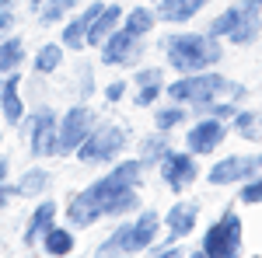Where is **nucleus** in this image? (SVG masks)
<instances>
[{
	"label": "nucleus",
	"instance_id": "obj_36",
	"mask_svg": "<svg viewBox=\"0 0 262 258\" xmlns=\"http://www.w3.org/2000/svg\"><path fill=\"white\" fill-rule=\"evenodd\" d=\"M238 202L242 206H262V171L255 178H248L238 185Z\"/></svg>",
	"mask_w": 262,
	"mask_h": 258
},
{
	"label": "nucleus",
	"instance_id": "obj_45",
	"mask_svg": "<svg viewBox=\"0 0 262 258\" xmlns=\"http://www.w3.org/2000/svg\"><path fill=\"white\" fill-rule=\"evenodd\" d=\"M147 4H161V0H147Z\"/></svg>",
	"mask_w": 262,
	"mask_h": 258
},
{
	"label": "nucleus",
	"instance_id": "obj_40",
	"mask_svg": "<svg viewBox=\"0 0 262 258\" xmlns=\"http://www.w3.org/2000/svg\"><path fill=\"white\" fill-rule=\"evenodd\" d=\"M11 199H18V196H14V181L7 178L4 185H0V209H7V206H11Z\"/></svg>",
	"mask_w": 262,
	"mask_h": 258
},
{
	"label": "nucleus",
	"instance_id": "obj_14",
	"mask_svg": "<svg viewBox=\"0 0 262 258\" xmlns=\"http://www.w3.org/2000/svg\"><path fill=\"white\" fill-rule=\"evenodd\" d=\"M60 202L56 199H49V196H42V199H35V206H32V213H28V220H25V227H21V244L28 248V251H35L39 248V241H42V234L60 220Z\"/></svg>",
	"mask_w": 262,
	"mask_h": 258
},
{
	"label": "nucleus",
	"instance_id": "obj_2",
	"mask_svg": "<svg viewBox=\"0 0 262 258\" xmlns=\"http://www.w3.org/2000/svg\"><path fill=\"white\" fill-rule=\"evenodd\" d=\"M164 98L189 105V108L200 105V101H217V98H231L242 105L248 98V84L227 77L213 66V70H200V74H175L164 84Z\"/></svg>",
	"mask_w": 262,
	"mask_h": 258
},
{
	"label": "nucleus",
	"instance_id": "obj_5",
	"mask_svg": "<svg viewBox=\"0 0 262 258\" xmlns=\"http://www.w3.org/2000/svg\"><path fill=\"white\" fill-rule=\"evenodd\" d=\"M84 192L95 199V206L101 209V220H126L133 217L143 206V189H133V185H122L119 178H112L108 171L101 178L88 181Z\"/></svg>",
	"mask_w": 262,
	"mask_h": 258
},
{
	"label": "nucleus",
	"instance_id": "obj_1",
	"mask_svg": "<svg viewBox=\"0 0 262 258\" xmlns=\"http://www.w3.org/2000/svg\"><path fill=\"white\" fill-rule=\"evenodd\" d=\"M171 74H200L224 63V39H213L203 28H171L154 42Z\"/></svg>",
	"mask_w": 262,
	"mask_h": 258
},
{
	"label": "nucleus",
	"instance_id": "obj_30",
	"mask_svg": "<svg viewBox=\"0 0 262 258\" xmlns=\"http://www.w3.org/2000/svg\"><path fill=\"white\" fill-rule=\"evenodd\" d=\"M231 126V133L245 143H262V126H259V108H242L238 105V112H234V119L227 122Z\"/></svg>",
	"mask_w": 262,
	"mask_h": 258
},
{
	"label": "nucleus",
	"instance_id": "obj_13",
	"mask_svg": "<svg viewBox=\"0 0 262 258\" xmlns=\"http://www.w3.org/2000/svg\"><path fill=\"white\" fill-rule=\"evenodd\" d=\"M101 7H105V0H84L81 7L60 25V42L67 45V53H84L88 49V28L101 14Z\"/></svg>",
	"mask_w": 262,
	"mask_h": 258
},
{
	"label": "nucleus",
	"instance_id": "obj_18",
	"mask_svg": "<svg viewBox=\"0 0 262 258\" xmlns=\"http://www.w3.org/2000/svg\"><path fill=\"white\" fill-rule=\"evenodd\" d=\"M60 220L70 223L74 230H88V227H95V223L101 220V209L95 206V199L88 196L84 189H77L74 196L67 199V206L60 209Z\"/></svg>",
	"mask_w": 262,
	"mask_h": 258
},
{
	"label": "nucleus",
	"instance_id": "obj_24",
	"mask_svg": "<svg viewBox=\"0 0 262 258\" xmlns=\"http://www.w3.org/2000/svg\"><path fill=\"white\" fill-rule=\"evenodd\" d=\"M150 122L154 129H164V133H179L192 122V108L189 105H179V101H158L154 112H150Z\"/></svg>",
	"mask_w": 262,
	"mask_h": 258
},
{
	"label": "nucleus",
	"instance_id": "obj_6",
	"mask_svg": "<svg viewBox=\"0 0 262 258\" xmlns=\"http://www.w3.org/2000/svg\"><path fill=\"white\" fill-rule=\"evenodd\" d=\"M25 143H28V154L35 160H49V157H60V112L42 105L35 112H28V119L21 122L18 129Z\"/></svg>",
	"mask_w": 262,
	"mask_h": 258
},
{
	"label": "nucleus",
	"instance_id": "obj_34",
	"mask_svg": "<svg viewBox=\"0 0 262 258\" xmlns=\"http://www.w3.org/2000/svg\"><path fill=\"white\" fill-rule=\"evenodd\" d=\"M231 25H234V4H231V7H224L221 14H213V18L206 21V28H203V32H210L213 39H227Z\"/></svg>",
	"mask_w": 262,
	"mask_h": 258
},
{
	"label": "nucleus",
	"instance_id": "obj_21",
	"mask_svg": "<svg viewBox=\"0 0 262 258\" xmlns=\"http://www.w3.org/2000/svg\"><path fill=\"white\" fill-rule=\"evenodd\" d=\"M53 189V175H49V168H42L39 160L32 164V168H25L18 178H14V196L18 199H42L46 192Z\"/></svg>",
	"mask_w": 262,
	"mask_h": 258
},
{
	"label": "nucleus",
	"instance_id": "obj_41",
	"mask_svg": "<svg viewBox=\"0 0 262 258\" xmlns=\"http://www.w3.org/2000/svg\"><path fill=\"white\" fill-rule=\"evenodd\" d=\"M7 171H11V164H7V157H4V154H0V185H4V181H7Z\"/></svg>",
	"mask_w": 262,
	"mask_h": 258
},
{
	"label": "nucleus",
	"instance_id": "obj_7",
	"mask_svg": "<svg viewBox=\"0 0 262 258\" xmlns=\"http://www.w3.org/2000/svg\"><path fill=\"white\" fill-rule=\"evenodd\" d=\"M147 45H150L147 39L126 32L119 25V28L98 45V60H101V66H112V70H137L143 63V56H147Z\"/></svg>",
	"mask_w": 262,
	"mask_h": 258
},
{
	"label": "nucleus",
	"instance_id": "obj_43",
	"mask_svg": "<svg viewBox=\"0 0 262 258\" xmlns=\"http://www.w3.org/2000/svg\"><path fill=\"white\" fill-rule=\"evenodd\" d=\"M28 4H32V11H35V7H39V4H46V0H28Z\"/></svg>",
	"mask_w": 262,
	"mask_h": 258
},
{
	"label": "nucleus",
	"instance_id": "obj_38",
	"mask_svg": "<svg viewBox=\"0 0 262 258\" xmlns=\"http://www.w3.org/2000/svg\"><path fill=\"white\" fill-rule=\"evenodd\" d=\"M14 25H18V7H14V0H0V39L11 35Z\"/></svg>",
	"mask_w": 262,
	"mask_h": 258
},
{
	"label": "nucleus",
	"instance_id": "obj_27",
	"mask_svg": "<svg viewBox=\"0 0 262 258\" xmlns=\"http://www.w3.org/2000/svg\"><path fill=\"white\" fill-rule=\"evenodd\" d=\"M158 25H161V21H158L154 4H137V7H129V11L122 14V28L133 32V35H140V39H150Z\"/></svg>",
	"mask_w": 262,
	"mask_h": 258
},
{
	"label": "nucleus",
	"instance_id": "obj_37",
	"mask_svg": "<svg viewBox=\"0 0 262 258\" xmlns=\"http://www.w3.org/2000/svg\"><path fill=\"white\" fill-rule=\"evenodd\" d=\"M101 98L108 101V105H122V101L129 98V77H116V80H108V84L101 87Z\"/></svg>",
	"mask_w": 262,
	"mask_h": 258
},
{
	"label": "nucleus",
	"instance_id": "obj_46",
	"mask_svg": "<svg viewBox=\"0 0 262 258\" xmlns=\"http://www.w3.org/2000/svg\"><path fill=\"white\" fill-rule=\"evenodd\" d=\"M0 84H4V74H0Z\"/></svg>",
	"mask_w": 262,
	"mask_h": 258
},
{
	"label": "nucleus",
	"instance_id": "obj_25",
	"mask_svg": "<svg viewBox=\"0 0 262 258\" xmlns=\"http://www.w3.org/2000/svg\"><path fill=\"white\" fill-rule=\"evenodd\" d=\"M147 171H150V164L143 157H137V154H122L116 164H108V175L119 178L122 185H133V189L147 185Z\"/></svg>",
	"mask_w": 262,
	"mask_h": 258
},
{
	"label": "nucleus",
	"instance_id": "obj_12",
	"mask_svg": "<svg viewBox=\"0 0 262 258\" xmlns=\"http://www.w3.org/2000/svg\"><path fill=\"white\" fill-rule=\"evenodd\" d=\"M259 39H262V4L259 0H234V25H231L224 42L248 49Z\"/></svg>",
	"mask_w": 262,
	"mask_h": 258
},
{
	"label": "nucleus",
	"instance_id": "obj_32",
	"mask_svg": "<svg viewBox=\"0 0 262 258\" xmlns=\"http://www.w3.org/2000/svg\"><path fill=\"white\" fill-rule=\"evenodd\" d=\"M164 98V84H137V91H133V108H140V112H147V108H154L158 101Z\"/></svg>",
	"mask_w": 262,
	"mask_h": 258
},
{
	"label": "nucleus",
	"instance_id": "obj_23",
	"mask_svg": "<svg viewBox=\"0 0 262 258\" xmlns=\"http://www.w3.org/2000/svg\"><path fill=\"white\" fill-rule=\"evenodd\" d=\"M39 248L46 251V255L53 258H63V255H74L77 251V230L70 227V223H63V220H56L46 234H42Z\"/></svg>",
	"mask_w": 262,
	"mask_h": 258
},
{
	"label": "nucleus",
	"instance_id": "obj_8",
	"mask_svg": "<svg viewBox=\"0 0 262 258\" xmlns=\"http://www.w3.org/2000/svg\"><path fill=\"white\" fill-rule=\"evenodd\" d=\"M158 178H161V185L171 192V196H182L185 189H192L196 181H200L203 168H200V157L196 154H189L185 147H171L168 154H164L161 160H158Z\"/></svg>",
	"mask_w": 262,
	"mask_h": 258
},
{
	"label": "nucleus",
	"instance_id": "obj_47",
	"mask_svg": "<svg viewBox=\"0 0 262 258\" xmlns=\"http://www.w3.org/2000/svg\"><path fill=\"white\" fill-rule=\"evenodd\" d=\"M259 4H262V0H259Z\"/></svg>",
	"mask_w": 262,
	"mask_h": 258
},
{
	"label": "nucleus",
	"instance_id": "obj_22",
	"mask_svg": "<svg viewBox=\"0 0 262 258\" xmlns=\"http://www.w3.org/2000/svg\"><path fill=\"white\" fill-rule=\"evenodd\" d=\"M122 4L119 0H105V7H101V14L95 21H91V28H88V49H98L101 42L108 39L116 28L122 25Z\"/></svg>",
	"mask_w": 262,
	"mask_h": 258
},
{
	"label": "nucleus",
	"instance_id": "obj_15",
	"mask_svg": "<svg viewBox=\"0 0 262 258\" xmlns=\"http://www.w3.org/2000/svg\"><path fill=\"white\" fill-rule=\"evenodd\" d=\"M161 220H164V234L168 238H179V241L192 238L196 227H200V202L175 196V202L161 213Z\"/></svg>",
	"mask_w": 262,
	"mask_h": 258
},
{
	"label": "nucleus",
	"instance_id": "obj_42",
	"mask_svg": "<svg viewBox=\"0 0 262 258\" xmlns=\"http://www.w3.org/2000/svg\"><path fill=\"white\" fill-rule=\"evenodd\" d=\"M4 133H7V122L0 119V143H4Z\"/></svg>",
	"mask_w": 262,
	"mask_h": 258
},
{
	"label": "nucleus",
	"instance_id": "obj_17",
	"mask_svg": "<svg viewBox=\"0 0 262 258\" xmlns=\"http://www.w3.org/2000/svg\"><path fill=\"white\" fill-rule=\"evenodd\" d=\"M164 234V220L158 209H147V206H140L137 213H133V248H137V255H147L154 244H158V238Z\"/></svg>",
	"mask_w": 262,
	"mask_h": 258
},
{
	"label": "nucleus",
	"instance_id": "obj_39",
	"mask_svg": "<svg viewBox=\"0 0 262 258\" xmlns=\"http://www.w3.org/2000/svg\"><path fill=\"white\" fill-rule=\"evenodd\" d=\"M77 77H81V91H77V95H81V101L91 98V91H95V66H88V63H84V66H77Z\"/></svg>",
	"mask_w": 262,
	"mask_h": 258
},
{
	"label": "nucleus",
	"instance_id": "obj_44",
	"mask_svg": "<svg viewBox=\"0 0 262 258\" xmlns=\"http://www.w3.org/2000/svg\"><path fill=\"white\" fill-rule=\"evenodd\" d=\"M259 126H262V108H259Z\"/></svg>",
	"mask_w": 262,
	"mask_h": 258
},
{
	"label": "nucleus",
	"instance_id": "obj_28",
	"mask_svg": "<svg viewBox=\"0 0 262 258\" xmlns=\"http://www.w3.org/2000/svg\"><path fill=\"white\" fill-rule=\"evenodd\" d=\"M28 63V42L21 39L18 32L0 39V74H14Z\"/></svg>",
	"mask_w": 262,
	"mask_h": 258
},
{
	"label": "nucleus",
	"instance_id": "obj_11",
	"mask_svg": "<svg viewBox=\"0 0 262 258\" xmlns=\"http://www.w3.org/2000/svg\"><path fill=\"white\" fill-rule=\"evenodd\" d=\"M262 171V154H224L206 168V185L213 189H231L242 181L255 178Z\"/></svg>",
	"mask_w": 262,
	"mask_h": 258
},
{
	"label": "nucleus",
	"instance_id": "obj_9",
	"mask_svg": "<svg viewBox=\"0 0 262 258\" xmlns=\"http://www.w3.org/2000/svg\"><path fill=\"white\" fill-rule=\"evenodd\" d=\"M98 112L88 101H74L67 112H60V157H74L77 147L91 136V129L98 126Z\"/></svg>",
	"mask_w": 262,
	"mask_h": 258
},
{
	"label": "nucleus",
	"instance_id": "obj_33",
	"mask_svg": "<svg viewBox=\"0 0 262 258\" xmlns=\"http://www.w3.org/2000/svg\"><path fill=\"white\" fill-rule=\"evenodd\" d=\"M129 84H133V87H137V84H168V66H154V63L137 66L133 77H129Z\"/></svg>",
	"mask_w": 262,
	"mask_h": 258
},
{
	"label": "nucleus",
	"instance_id": "obj_20",
	"mask_svg": "<svg viewBox=\"0 0 262 258\" xmlns=\"http://www.w3.org/2000/svg\"><path fill=\"white\" fill-rule=\"evenodd\" d=\"M95 255H101V258L137 255V248H133V217L116 220V223H112V230L95 244Z\"/></svg>",
	"mask_w": 262,
	"mask_h": 258
},
{
	"label": "nucleus",
	"instance_id": "obj_3",
	"mask_svg": "<svg viewBox=\"0 0 262 258\" xmlns=\"http://www.w3.org/2000/svg\"><path fill=\"white\" fill-rule=\"evenodd\" d=\"M133 143V133L126 122H116V119H98V126L91 129V136L84 139L77 147L74 157L81 160L84 168H108L129 150Z\"/></svg>",
	"mask_w": 262,
	"mask_h": 258
},
{
	"label": "nucleus",
	"instance_id": "obj_10",
	"mask_svg": "<svg viewBox=\"0 0 262 258\" xmlns=\"http://www.w3.org/2000/svg\"><path fill=\"white\" fill-rule=\"evenodd\" d=\"M231 136V126L224 119H213V115H196L182 129V147L196 157H210L224 147V139Z\"/></svg>",
	"mask_w": 262,
	"mask_h": 258
},
{
	"label": "nucleus",
	"instance_id": "obj_29",
	"mask_svg": "<svg viewBox=\"0 0 262 258\" xmlns=\"http://www.w3.org/2000/svg\"><path fill=\"white\" fill-rule=\"evenodd\" d=\"M168 150H171V133L154 129V126H150V133H143V136L137 139V157H143L150 168H158V160H161Z\"/></svg>",
	"mask_w": 262,
	"mask_h": 258
},
{
	"label": "nucleus",
	"instance_id": "obj_19",
	"mask_svg": "<svg viewBox=\"0 0 262 258\" xmlns=\"http://www.w3.org/2000/svg\"><path fill=\"white\" fill-rule=\"evenodd\" d=\"M210 4H213V0H161V4H154V11H158V21H161V25L182 28V25L200 18Z\"/></svg>",
	"mask_w": 262,
	"mask_h": 258
},
{
	"label": "nucleus",
	"instance_id": "obj_26",
	"mask_svg": "<svg viewBox=\"0 0 262 258\" xmlns=\"http://www.w3.org/2000/svg\"><path fill=\"white\" fill-rule=\"evenodd\" d=\"M63 60H67L63 42H42L32 56V70H35V77H53L56 70H63Z\"/></svg>",
	"mask_w": 262,
	"mask_h": 258
},
{
	"label": "nucleus",
	"instance_id": "obj_16",
	"mask_svg": "<svg viewBox=\"0 0 262 258\" xmlns=\"http://www.w3.org/2000/svg\"><path fill=\"white\" fill-rule=\"evenodd\" d=\"M21 84H25L21 70L4 74V84H0V119L11 129H21V122L28 119V108H25V98H21Z\"/></svg>",
	"mask_w": 262,
	"mask_h": 258
},
{
	"label": "nucleus",
	"instance_id": "obj_31",
	"mask_svg": "<svg viewBox=\"0 0 262 258\" xmlns=\"http://www.w3.org/2000/svg\"><path fill=\"white\" fill-rule=\"evenodd\" d=\"M70 18V7H67V0H46L35 7V21H39L42 28H56L63 21Z\"/></svg>",
	"mask_w": 262,
	"mask_h": 258
},
{
	"label": "nucleus",
	"instance_id": "obj_4",
	"mask_svg": "<svg viewBox=\"0 0 262 258\" xmlns=\"http://www.w3.org/2000/svg\"><path fill=\"white\" fill-rule=\"evenodd\" d=\"M245 248V223H242V213L234 206L221 209V217L213 223H206L200 244L189 251L196 258H238Z\"/></svg>",
	"mask_w": 262,
	"mask_h": 258
},
{
	"label": "nucleus",
	"instance_id": "obj_35",
	"mask_svg": "<svg viewBox=\"0 0 262 258\" xmlns=\"http://www.w3.org/2000/svg\"><path fill=\"white\" fill-rule=\"evenodd\" d=\"M147 255H154V258H182V255H189V251H185V244H182L179 238L161 234V238H158V244H154Z\"/></svg>",
	"mask_w": 262,
	"mask_h": 258
}]
</instances>
